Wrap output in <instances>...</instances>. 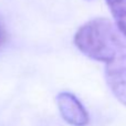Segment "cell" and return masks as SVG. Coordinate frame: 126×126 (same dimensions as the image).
<instances>
[{
  "instance_id": "6da1fadb",
  "label": "cell",
  "mask_w": 126,
  "mask_h": 126,
  "mask_svg": "<svg viewBox=\"0 0 126 126\" xmlns=\"http://www.w3.org/2000/svg\"><path fill=\"white\" fill-rule=\"evenodd\" d=\"M75 47L87 58L105 63V80L112 94L126 106V38L110 20L96 18L80 27Z\"/></svg>"
},
{
  "instance_id": "7a4b0ae2",
  "label": "cell",
  "mask_w": 126,
  "mask_h": 126,
  "mask_svg": "<svg viewBox=\"0 0 126 126\" xmlns=\"http://www.w3.org/2000/svg\"><path fill=\"white\" fill-rule=\"evenodd\" d=\"M57 104L63 120L72 126H86L90 116L84 105L71 92H60L57 95Z\"/></svg>"
},
{
  "instance_id": "3957f363",
  "label": "cell",
  "mask_w": 126,
  "mask_h": 126,
  "mask_svg": "<svg viewBox=\"0 0 126 126\" xmlns=\"http://www.w3.org/2000/svg\"><path fill=\"white\" fill-rule=\"evenodd\" d=\"M116 27L126 38V0H105Z\"/></svg>"
},
{
  "instance_id": "277c9868",
  "label": "cell",
  "mask_w": 126,
  "mask_h": 126,
  "mask_svg": "<svg viewBox=\"0 0 126 126\" xmlns=\"http://www.w3.org/2000/svg\"><path fill=\"white\" fill-rule=\"evenodd\" d=\"M6 41H7V30L3 21H2L1 17H0V48L3 46V43Z\"/></svg>"
}]
</instances>
